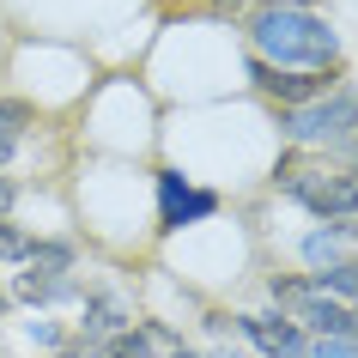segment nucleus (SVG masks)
Here are the masks:
<instances>
[{"label": "nucleus", "instance_id": "13", "mask_svg": "<svg viewBox=\"0 0 358 358\" xmlns=\"http://www.w3.org/2000/svg\"><path fill=\"white\" fill-rule=\"evenodd\" d=\"M31 340H37V346H61L67 334H61L55 322H31Z\"/></svg>", "mask_w": 358, "mask_h": 358}, {"label": "nucleus", "instance_id": "10", "mask_svg": "<svg viewBox=\"0 0 358 358\" xmlns=\"http://www.w3.org/2000/svg\"><path fill=\"white\" fill-rule=\"evenodd\" d=\"M303 262H310V273H322V267L346 262V243H340L334 231H310V237H303Z\"/></svg>", "mask_w": 358, "mask_h": 358}, {"label": "nucleus", "instance_id": "9", "mask_svg": "<svg viewBox=\"0 0 358 358\" xmlns=\"http://www.w3.org/2000/svg\"><path fill=\"white\" fill-rule=\"evenodd\" d=\"M13 298L19 303H67V298H79V285L73 280H49V273H13Z\"/></svg>", "mask_w": 358, "mask_h": 358}, {"label": "nucleus", "instance_id": "6", "mask_svg": "<svg viewBox=\"0 0 358 358\" xmlns=\"http://www.w3.org/2000/svg\"><path fill=\"white\" fill-rule=\"evenodd\" d=\"M122 328H134V310H128V298H122V292H110V285L85 292V310H79V322H73V340L97 346V340L122 334Z\"/></svg>", "mask_w": 358, "mask_h": 358}, {"label": "nucleus", "instance_id": "12", "mask_svg": "<svg viewBox=\"0 0 358 358\" xmlns=\"http://www.w3.org/2000/svg\"><path fill=\"white\" fill-rule=\"evenodd\" d=\"M303 358H358V346H352V340H316Z\"/></svg>", "mask_w": 358, "mask_h": 358}, {"label": "nucleus", "instance_id": "8", "mask_svg": "<svg viewBox=\"0 0 358 358\" xmlns=\"http://www.w3.org/2000/svg\"><path fill=\"white\" fill-rule=\"evenodd\" d=\"M24 267H31V273H49V280H73L79 249H73V243H61V237H31V255H24Z\"/></svg>", "mask_w": 358, "mask_h": 358}, {"label": "nucleus", "instance_id": "1", "mask_svg": "<svg viewBox=\"0 0 358 358\" xmlns=\"http://www.w3.org/2000/svg\"><path fill=\"white\" fill-rule=\"evenodd\" d=\"M249 55L280 73H340V31L316 6H262L243 24Z\"/></svg>", "mask_w": 358, "mask_h": 358}, {"label": "nucleus", "instance_id": "11", "mask_svg": "<svg viewBox=\"0 0 358 358\" xmlns=\"http://www.w3.org/2000/svg\"><path fill=\"white\" fill-rule=\"evenodd\" d=\"M24 255H31V231H19L13 219H0V262L24 267Z\"/></svg>", "mask_w": 358, "mask_h": 358}, {"label": "nucleus", "instance_id": "7", "mask_svg": "<svg viewBox=\"0 0 358 358\" xmlns=\"http://www.w3.org/2000/svg\"><path fill=\"white\" fill-rule=\"evenodd\" d=\"M152 346H158V328L152 322H134V328H122V334L97 340V346H85V340H61V358H152Z\"/></svg>", "mask_w": 358, "mask_h": 358}, {"label": "nucleus", "instance_id": "4", "mask_svg": "<svg viewBox=\"0 0 358 358\" xmlns=\"http://www.w3.org/2000/svg\"><path fill=\"white\" fill-rule=\"evenodd\" d=\"M219 213V194L213 189H194L182 170H158V231H182V225H201Z\"/></svg>", "mask_w": 358, "mask_h": 358}, {"label": "nucleus", "instance_id": "17", "mask_svg": "<svg viewBox=\"0 0 358 358\" xmlns=\"http://www.w3.org/2000/svg\"><path fill=\"white\" fill-rule=\"evenodd\" d=\"M262 6H316V0H262Z\"/></svg>", "mask_w": 358, "mask_h": 358}, {"label": "nucleus", "instance_id": "5", "mask_svg": "<svg viewBox=\"0 0 358 358\" xmlns=\"http://www.w3.org/2000/svg\"><path fill=\"white\" fill-rule=\"evenodd\" d=\"M237 334L255 340V346H262V358H303V352H310V334H303L292 316H280V310L237 316Z\"/></svg>", "mask_w": 358, "mask_h": 358}, {"label": "nucleus", "instance_id": "16", "mask_svg": "<svg viewBox=\"0 0 358 358\" xmlns=\"http://www.w3.org/2000/svg\"><path fill=\"white\" fill-rule=\"evenodd\" d=\"M170 358H207V352H194V346H170Z\"/></svg>", "mask_w": 358, "mask_h": 358}, {"label": "nucleus", "instance_id": "2", "mask_svg": "<svg viewBox=\"0 0 358 358\" xmlns=\"http://www.w3.org/2000/svg\"><path fill=\"white\" fill-rule=\"evenodd\" d=\"M273 189L285 201H298L303 213H316V219H352L358 213V164H340L328 152H280V164H273Z\"/></svg>", "mask_w": 358, "mask_h": 358}, {"label": "nucleus", "instance_id": "14", "mask_svg": "<svg viewBox=\"0 0 358 358\" xmlns=\"http://www.w3.org/2000/svg\"><path fill=\"white\" fill-rule=\"evenodd\" d=\"M13 207H19V182L0 176V219H13Z\"/></svg>", "mask_w": 358, "mask_h": 358}, {"label": "nucleus", "instance_id": "15", "mask_svg": "<svg viewBox=\"0 0 358 358\" xmlns=\"http://www.w3.org/2000/svg\"><path fill=\"white\" fill-rule=\"evenodd\" d=\"M13 152H19V134H13V128H6V122H0V170L13 164Z\"/></svg>", "mask_w": 358, "mask_h": 358}, {"label": "nucleus", "instance_id": "18", "mask_svg": "<svg viewBox=\"0 0 358 358\" xmlns=\"http://www.w3.org/2000/svg\"><path fill=\"white\" fill-rule=\"evenodd\" d=\"M346 262H352V280H358V255H346Z\"/></svg>", "mask_w": 358, "mask_h": 358}, {"label": "nucleus", "instance_id": "3", "mask_svg": "<svg viewBox=\"0 0 358 358\" xmlns=\"http://www.w3.org/2000/svg\"><path fill=\"white\" fill-rule=\"evenodd\" d=\"M280 134L298 152H340L346 140H358V92L334 85V92L310 97V103L280 110Z\"/></svg>", "mask_w": 358, "mask_h": 358}]
</instances>
